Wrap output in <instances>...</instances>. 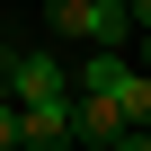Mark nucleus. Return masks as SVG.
I'll return each instance as SVG.
<instances>
[{"instance_id":"3","label":"nucleus","mask_w":151,"mask_h":151,"mask_svg":"<svg viewBox=\"0 0 151 151\" xmlns=\"http://www.w3.org/2000/svg\"><path fill=\"white\" fill-rule=\"evenodd\" d=\"M116 133H124L116 98H89V89H71V142H98V151H116Z\"/></svg>"},{"instance_id":"7","label":"nucleus","mask_w":151,"mask_h":151,"mask_svg":"<svg viewBox=\"0 0 151 151\" xmlns=\"http://www.w3.org/2000/svg\"><path fill=\"white\" fill-rule=\"evenodd\" d=\"M0 151H27V107L0 98Z\"/></svg>"},{"instance_id":"1","label":"nucleus","mask_w":151,"mask_h":151,"mask_svg":"<svg viewBox=\"0 0 151 151\" xmlns=\"http://www.w3.org/2000/svg\"><path fill=\"white\" fill-rule=\"evenodd\" d=\"M45 27L62 45H89V53H124V36H133V18L98 9V0H45Z\"/></svg>"},{"instance_id":"8","label":"nucleus","mask_w":151,"mask_h":151,"mask_svg":"<svg viewBox=\"0 0 151 151\" xmlns=\"http://www.w3.org/2000/svg\"><path fill=\"white\" fill-rule=\"evenodd\" d=\"M116 151H151V133H142V124H124V133H116Z\"/></svg>"},{"instance_id":"5","label":"nucleus","mask_w":151,"mask_h":151,"mask_svg":"<svg viewBox=\"0 0 151 151\" xmlns=\"http://www.w3.org/2000/svg\"><path fill=\"white\" fill-rule=\"evenodd\" d=\"M27 151H71V98L62 107H27Z\"/></svg>"},{"instance_id":"2","label":"nucleus","mask_w":151,"mask_h":151,"mask_svg":"<svg viewBox=\"0 0 151 151\" xmlns=\"http://www.w3.org/2000/svg\"><path fill=\"white\" fill-rule=\"evenodd\" d=\"M9 98H18V107H62V98H71V71H62V53H18V71H9Z\"/></svg>"},{"instance_id":"10","label":"nucleus","mask_w":151,"mask_h":151,"mask_svg":"<svg viewBox=\"0 0 151 151\" xmlns=\"http://www.w3.org/2000/svg\"><path fill=\"white\" fill-rule=\"evenodd\" d=\"M124 18H133V27H151V0H124Z\"/></svg>"},{"instance_id":"6","label":"nucleus","mask_w":151,"mask_h":151,"mask_svg":"<svg viewBox=\"0 0 151 151\" xmlns=\"http://www.w3.org/2000/svg\"><path fill=\"white\" fill-rule=\"evenodd\" d=\"M116 116H124V124H142V133H151V80H142V71H133V80H124V89H116Z\"/></svg>"},{"instance_id":"12","label":"nucleus","mask_w":151,"mask_h":151,"mask_svg":"<svg viewBox=\"0 0 151 151\" xmlns=\"http://www.w3.org/2000/svg\"><path fill=\"white\" fill-rule=\"evenodd\" d=\"M98 9H124V0H98Z\"/></svg>"},{"instance_id":"11","label":"nucleus","mask_w":151,"mask_h":151,"mask_svg":"<svg viewBox=\"0 0 151 151\" xmlns=\"http://www.w3.org/2000/svg\"><path fill=\"white\" fill-rule=\"evenodd\" d=\"M142 71H151V27H142Z\"/></svg>"},{"instance_id":"9","label":"nucleus","mask_w":151,"mask_h":151,"mask_svg":"<svg viewBox=\"0 0 151 151\" xmlns=\"http://www.w3.org/2000/svg\"><path fill=\"white\" fill-rule=\"evenodd\" d=\"M9 71H18V45H0V98H9Z\"/></svg>"},{"instance_id":"4","label":"nucleus","mask_w":151,"mask_h":151,"mask_svg":"<svg viewBox=\"0 0 151 151\" xmlns=\"http://www.w3.org/2000/svg\"><path fill=\"white\" fill-rule=\"evenodd\" d=\"M124 80H133V62H124V53H89L80 71H71V89H89V98H116Z\"/></svg>"}]
</instances>
